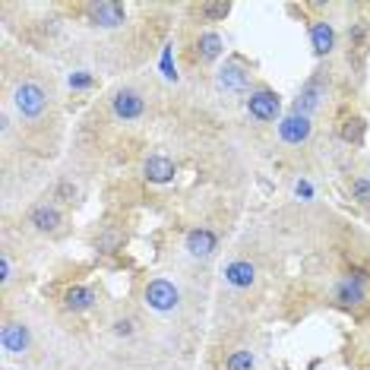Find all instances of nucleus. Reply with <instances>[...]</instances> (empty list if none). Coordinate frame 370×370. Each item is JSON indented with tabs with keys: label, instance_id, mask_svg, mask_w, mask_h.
Segmentation results:
<instances>
[{
	"label": "nucleus",
	"instance_id": "f8f14e48",
	"mask_svg": "<svg viewBox=\"0 0 370 370\" xmlns=\"http://www.w3.org/2000/svg\"><path fill=\"white\" fill-rule=\"evenodd\" d=\"M311 41H313V54H317V57H326V54L336 48V32H332V26L326 20H317L311 26Z\"/></svg>",
	"mask_w": 370,
	"mask_h": 370
},
{
	"label": "nucleus",
	"instance_id": "7ed1b4c3",
	"mask_svg": "<svg viewBox=\"0 0 370 370\" xmlns=\"http://www.w3.org/2000/svg\"><path fill=\"white\" fill-rule=\"evenodd\" d=\"M247 111H250V118H257L259 124H269V120L278 118L282 101H278V95L272 92V89H253V92L247 95Z\"/></svg>",
	"mask_w": 370,
	"mask_h": 370
},
{
	"label": "nucleus",
	"instance_id": "9d476101",
	"mask_svg": "<svg viewBox=\"0 0 370 370\" xmlns=\"http://www.w3.org/2000/svg\"><path fill=\"white\" fill-rule=\"evenodd\" d=\"M225 282L234 285V288H250L257 282V269H253L250 259H232L225 266Z\"/></svg>",
	"mask_w": 370,
	"mask_h": 370
},
{
	"label": "nucleus",
	"instance_id": "423d86ee",
	"mask_svg": "<svg viewBox=\"0 0 370 370\" xmlns=\"http://www.w3.org/2000/svg\"><path fill=\"white\" fill-rule=\"evenodd\" d=\"M111 108L120 120H139L145 111V99L136 92V89H120V92H114Z\"/></svg>",
	"mask_w": 370,
	"mask_h": 370
},
{
	"label": "nucleus",
	"instance_id": "9b49d317",
	"mask_svg": "<svg viewBox=\"0 0 370 370\" xmlns=\"http://www.w3.org/2000/svg\"><path fill=\"white\" fill-rule=\"evenodd\" d=\"M364 298H367V291H364V276H361V272H355V276H348L345 282H339V288H336L339 304H361Z\"/></svg>",
	"mask_w": 370,
	"mask_h": 370
},
{
	"label": "nucleus",
	"instance_id": "393cba45",
	"mask_svg": "<svg viewBox=\"0 0 370 370\" xmlns=\"http://www.w3.org/2000/svg\"><path fill=\"white\" fill-rule=\"evenodd\" d=\"M294 193H298V197H304V199H311V197H313V187L307 184V180H298V187H294Z\"/></svg>",
	"mask_w": 370,
	"mask_h": 370
},
{
	"label": "nucleus",
	"instance_id": "b1692460",
	"mask_svg": "<svg viewBox=\"0 0 370 370\" xmlns=\"http://www.w3.org/2000/svg\"><path fill=\"white\" fill-rule=\"evenodd\" d=\"M10 278H13V266H10V257L3 253V257H0V282L7 285Z\"/></svg>",
	"mask_w": 370,
	"mask_h": 370
},
{
	"label": "nucleus",
	"instance_id": "39448f33",
	"mask_svg": "<svg viewBox=\"0 0 370 370\" xmlns=\"http://www.w3.org/2000/svg\"><path fill=\"white\" fill-rule=\"evenodd\" d=\"M215 83L222 92H247V86H250V70H247L241 60H228V64L218 70Z\"/></svg>",
	"mask_w": 370,
	"mask_h": 370
},
{
	"label": "nucleus",
	"instance_id": "5701e85b",
	"mask_svg": "<svg viewBox=\"0 0 370 370\" xmlns=\"http://www.w3.org/2000/svg\"><path fill=\"white\" fill-rule=\"evenodd\" d=\"M70 86L73 89H89V86H92V76H89V73H73V76H70Z\"/></svg>",
	"mask_w": 370,
	"mask_h": 370
},
{
	"label": "nucleus",
	"instance_id": "f03ea898",
	"mask_svg": "<svg viewBox=\"0 0 370 370\" xmlns=\"http://www.w3.org/2000/svg\"><path fill=\"white\" fill-rule=\"evenodd\" d=\"M145 304L152 307V311H159V313L178 311V304H180L178 285L168 282V278H152V282L145 285Z\"/></svg>",
	"mask_w": 370,
	"mask_h": 370
},
{
	"label": "nucleus",
	"instance_id": "20e7f679",
	"mask_svg": "<svg viewBox=\"0 0 370 370\" xmlns=\"http://www.w3.org/2000/svg\"><path fill=\"white\" fill-rule=\"evenodd\" d=\"M311 133H313L311 118H304V114H294V111H291L288 118H282V124H278V136H282V143H288V145L307 143V139H311Z\"/></svg>",
	"mask_w": 370,
	"mask_h": 370
},
{
	"label": "nucleus",
	"instance_id": "6ab92c4d",
	"mask_svg": "<svg viewBox=\"0 0 370 370\" xmlns=\"http://www.w3.org/2000/svg\"><path fill=\"white\" fill-rule=\"evenodd\" d=\"M342 139L345 143H351V145H357L364 139V120L361 118H348L342 124Z\"/></svg>",
	"mask_w": 370,
	"mask_h": 370
},
{
	"label": "nucleus",
	"instance_id": "f3484780",
	"mask_svg": "<svg viewBox=\"0 0 370 370\" xmlns=\"http://www.w3.org/2000/svg\"><path fill=\"white\" fill-rule=\"evenodd\" d=\"M29 222H32V225L38 228V232H57V225H60V212L54 209V206L41 203V206H35V209H32Z\"/></svg>",
	"mask_w": 370,
	"mask_h": 370
},
{
	"label": "nucleus",
	"instance_id": "2eb2a0df",
	"mask_svg": "<svg viewBox=\"0 0 370 370\" xmlns=\"http://www.w3.org/2000/svg\"><path fill=\"white\" fill-rule=\"evenodd\" d=\"M320 99H323V83L311 80L304 86V92H301V99L294 101V114H304V118H311V111L320 105Z\"/></svg>",
	"mask_w": 370,
	"mask_h": 370
},
{
	"label": "nucleus",
	"instance_id": "aec40b11",
	"mask_svg": "<svg viewBox=\"0 0 370 370\" xmlns=\"http://www.w3.org/2000/svg\"><path fill=\"white\" fill-rule=\"evenodd\" d=\"M351 197H355L357 203L370 206V178H355V180H351Z\"/></svg>",
	"mask_w": 370,
	"mask_h": 370
},
{
	"label": "nucleus",
	"instance_id": "ddd939ff",
	"mask_svg": "<svg viewBox=\"0 0 370 370\" xmlns=\"http://www.w3.org/2000/svg\"><path fill=\"white\" fill-rule=\"evenodd\" d=\"M143 171H145V178L152 180V184H168L178 168H174V162L165 159V155H152V159H145Z\"/></svg>",
	"mask_w": 370,
	"mask_h": 370
},
{
	"label": "nucleus",
	"instance_id": "dca6fc26",
	"mask_svg": "<svg viewBox=\"0 0 370 370\" xmlns=\"http://www.w3.org/2000/svg\"><path fill=\"white\" fill-rule=\"evenodd\" d=\"M197 51H199V60L212 64V60L222 57L225 41H222V35H218V32H203V35H199V41H197Z\"/></svg>",
	"mask_w": 370,
	"mask_h": 370
},
{
	"label": "nucleus",
	"instance_id": "f257e3e1",
	"mask_svg": "<svg viewBox=\"0 0 370 370\" xmlns=\"http://www.w3.org/2000/svg\"><path fill=\"white\" fill-rule=\"evenodd\" d=\"M13 108H16V114L20 118H26V120H35V118H41L45 114V108H48V92L38 86V83H20L16 86V92H13Z\"/></svg>",
	"mask_w": 370,
	"mask_h": 370
},
{
	"label": "nucleus",
	"instance_id": "1a4fd4ad",
	"mask_svg": "<svg viewBox=\"0 0 370 370\" xmlns=\"http://www.w3.org/2000/svg\"><path fill=\"white\" fill-rule=\"evenodd\" d=\"M187 250H190V257H197V259H209L212 253L218 250V238L209 232V228H193V232L187 234Z\"/></svg>",
	"mask_w": 370,
	"mask_h": 370
},
{
	"label": "nucleus",
	"instance_id": "a211bd4d",
	"mask_svg": "<svg viewBox=\"0 0 370 370\" xmlns=\"http://www.w3.org/2000/svg\"><path fill=\"white\" fill-rule=\"evenodd\" d=\"M225 370H257V355L250 348H234L225 357Z\"/></svg>",
	"mask_w": 370,
	"mask_h": 370
},
{
	"label": "nucleus",
	"instance_id": "412c9836",
	"mask_svg": "<svg viewBox=\"0 0 370 370\" xmlns=\"http://www.w3.org/2000/svg\"><path fill=\"white\" fill-rule=\"evenodd\" d=\"M199 13L209 16V20H225V16L232 13V7H228V3H203V7H199Z\"/></svg>",
	"mask_w": 370,
	"mask_h": 370
},
{
	"label": "nucleus",
	"instance_id": "0eeeda50",
	"mask_svg": "<svg viewBox=\"0 0 370 370\" xmlns=\"http://www.w3.org/2000/svg\"><path fill=\"white\" fill-rule=\"evenodd\" d=\"M89 20H92V26H101V29H118V26H124L127 10L120 7V3H111V0H101V3H92V7H89Z\"/></svg>",
	"mask_w": 370,
	"mask_h": 370
},
{
	"label": "nucleus",
	"instance_id": "4be33fe9",
	"mask_svg": "<svg viewBox=\"0 0 370 370\" xmlns=\"http://www.w3.org/2000/svg\"><path fill=\"white\" fill-rule=\"evenodd\" d=\"M162 73H165L168 80H178V73H174V66H171V45L162 51Z\"/></svg>",
	"mask_w": 370,
	"mask_h": 370
},
{
	"label": "nucleus",
	"instance_id": "6e6552de",
	"mask_svg": "<svg viewBox=\"0 0 370 370\" xmlns=\"http://www.w3.org/2000/svg\"><path fill=\"white\" fill-rule=\"evenodd\" d=\"M0 345H3L7 355H26L29 345H32V336H29V329L22 323H13V320H10V323L0 329Z\"/></svg>",
	"mask_w": 370,
	"mask_h": 370
},
{
	"label": "nucleus",
	"instance_id": "4468645a",
	"mask_svg": "<svg viewBox=\"0 0 370 370\" xmlns=\"http://www.w3.org/2000/svg\"><path fill=\"white\" fill-rule=\"evenodd\" d=\"M95 304V291L92 288H86V285H73L70 291L64 294V307L66 311H89V307Z\"/></svg>",
	"mask_w": 370,
	"mask_h": 370
}]
</instances>
